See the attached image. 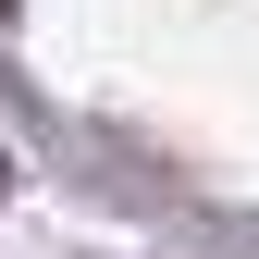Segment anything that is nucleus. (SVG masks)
Masks as SVG:
<instances>
[{
    "label": "nucleus",
    "mask_w": 259,
    "mask_h": 259,
    "mask_svg": "<svg viewBox=\"0 0 259 259\" xmlns=\"http://www.w3.org/2000/svg\"><path fill=\"white\" fill-rule=\"evenodd\" d=\"M0 13H13V0H0Z\"/></svg>",
    "instance_id": "nucleus-1"
}]
</instances>
